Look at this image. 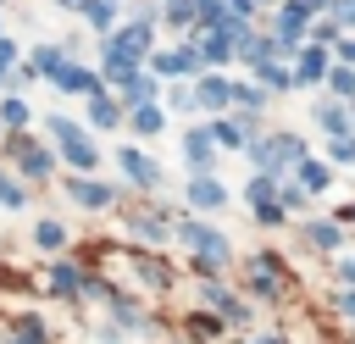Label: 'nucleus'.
<instances>
[{
  "instance_id": "f257e3e1",
  "label": "nucleus",
  "mask_w": 355,
  "mask_h": 344,
  "mask_svg": "<svg viewBox=\"0 0 355 344\" xmlns=\"http://www.w3.org/2000/svg\"><path fill=\"white\" fill-rule=\"evenodd\" d=\"M144 50H150V22H133V28L111 33V44H105V61H116V67H133Z\"/></svg>"
},
{
  "instance_id": "f03ea898",
  "label": "nucleus",
  "mask_w": 355,
  "mask_h": 344,
  "mask_svg": "<svg viewBox=\"0 0 355 344\" xmlns=\"http://www.w3.org/2000/svg\"><path fill=\"white\" fill-rule=\"evenodd\" d=\"M250 155L272 172V166H283V161H300V155H305V144H300V139H288V133H272V139H255V144H250Z\"/></svg>"
},
{
  "instance_id": "7ed1b4c3",
  "label": "nucleus",
  "mask_w": 355,
  "mask_h": 344,
  "mask_svg": "<svg viewBox=\"0 0 355 344\" xmlns=\"http://www.w3.org/2000/svg\"><path fill=\"white\" fill-rule=\"evenodd\" d=\"M178 233H183V244H194V250H200V255H205L211 266H222V261H227V244H222V239H216L211 227H200V222H183Z\"/></svg>"
},
{
  "instance_id": "20e7f679",
  "label": "nucleus",
  "mask_w": 355,
  "mask_h": 344,
  "mask_svg": "<svg viewBox=\"0 0 355 344\" xmlns=\"http://www.w3.org/2000/svg\"><path fill=\"white\" fill-rule=\"evenodd\" d=\"M55 89H67V94H89V100H100V78H94V72H83V67H61V72H55Z\"/></svg>"
},
{
  "instance_id": "39448f33",
  "label": "nucleus",
  "mask_w": 355,
  "mask_h": 344,
  "mask_svg": "<svg viewBox=\"0 0 355 344\" xmlns=\"http://www.w3.org/2000/svg\"><path fill=\"white\" fill-rule=\"evenodd\" d=\"M116 166H122L133 183H144V189H150V183H161V166H155L150 155H139V150H122V155H116Z\"/></svg>"
},
{
  "instance_id": "423d86ee",
  "label": "nucleus",
  "mask_w": 355,
  "mask_h": 344,
  "mask_svg": "<svg viewBox=\"0 0 355 344\" xmlns=\"http://www.w3.org/2000/svg\"><path fill=\"white\" fill-rule=\"evenodd\" d=\"M305 17H311L305 6H283V11H277V39H288V50H294V39L305 33Z\"/></svg>"
},
{
  "instance_id": "0eeeda50",
  "label": "nucleus",
  "mask_w": 355,
  "mask_h": 344,
  "mask_svg": "<svg viewBox=\"0 0 355 344\" xmlns=\"http://www.w3.org/2000/svg\"><path fill=\"white\" fill-rule=\"evenodd\" d=\"M227 100H233V83H227V78H200V105L216 111V105H227Z\"/></svg>"
},
{
  "instance_id": "6e6552de",
  "label": "nucleus",
  "mask_w": 355,
  "mask_h": 344,
  "mask_svg": "<svg viewBox=\"0 0 355 344\" xmlns=\"http://www.w3.org/2000/svg\"><path fill=\"white\" fill-rule=\"evenodd\" d=\"M189 200H194V205H205V211H211V205H222V200H227V194H222V183H211V178H194V183H189Z\"/></svg>"
},
{
  "instance_id": "1a4fd4ad",
  "label": "nucleus",
  "mask_w": 355,
  "mask_h": 344,
  "mask_svg": "<svg viewBox=\"0 0 355 344\" xmlns=\"http://www.w3.org/2000/svg\"><path fill=\"white\" fill-rule=\"evenodd\" d=\"M194 61H200V50H166V55H155L161 72H189Z\"/></svg>"
},
{
  "instance_id": "9d476101",
  "label": "nucleus",
  "mask_w": 355,
  "mask_h": 344,
  "mask_svg": "<svg viewBox=\"0 0 355 344\" xmlns=\"http://www.w3.org/2000/svg\"><path fill=\"white\" fill-rule=\"evenodd\" d=\"M316 122H322L327 133H338V139H349V117H344L338 105H316Z\"/></svg>"
},
{
  "instance_id": "9b49d317",
  "label": "nucleus",
  "mask_w": 355,
  "mask_h": 344,
  "mask_svg": "<svg viewBox=\"0 0 355 344\" xmlns=\"http://www.w3.org/2000/svg\"><path fill=\"white\" fill-rule=\"evenodd\" d=\"M72 200L78 205H111V189L105 183H72Z\"/></svg>"
},
{
  "instance_id": "f8f14e48",
  "label": "nucleus",
  "mask_w": 355,
  "mask_h": 344,
  "mask_svg": "<svg viewBox=\"0 0 355 344\" xmlns=\"http://www.w3.org/2000/svg\"><path fill=\"white\" fill-rule=\"evenodd\" d=\"M294 78H300V83H316V78H322V50H316V44L300 55V72H294Z\"/></svg>"
},
{
  "instance_id": "ddd939ff",
  "label": "nucleus",
  "mask_w": 355,
  "mask_h": 344,
  "mask_svg": "<svg viewBox=\"0 0 355 344\" xmlns=\"http://www.w3.org/2000/svg\"><path fill=\"white\" fill-rule=\"evenodd\" d=\"M183 150H189V161H194V166H205V161H211V139H205L200 128H194V133L183 139Z\"/></svg>"
},
{
  "instance_id": "4468645a",
  "label": "nucleus",
  "mask_w": 355,
  "mask_h": 344,
  "mask_svg": "<svg viewBox=\"0 0 355 344\" xmlns=\"http://www.w3.org/2000/svg\"><path fill=\"white\" fill-rule=\"evenodd\" d=\"M61 150H67V161H72V166H94V144H83L78 133H72V139H67Z\"/></svg>"
},
{
  "instance_id": "2eb2a0df",
  "label": "nucleus",
  "mask_w": 355,
  "mask_h": 344,
  "mask_svg": "<svg viewBox=\"0 0 355 344\" xmlns=\"http://www.w3.org/2000/svg\"><path fill=\"white\" fill-rule=\"evenodd\" d=\"M22 172H28V178H44V172H50V155H44V150H28V144H22Z\"/></svg>"
},
{
  "instance_id": "dca6fc26",
  "label": "nucleus",
  "mask_w": 355,
  "mask_h": 344,
  "mask_svg": "<svg viewBox=\"0 0 355 344\" xmlns=\"http://www.w3.org/2000/svg\"><path fill=\"white\" fill-rule=\"evenodd\" d=\"M300 178H305V189H327V183H333V172H327L322 161H305V166H300Z\"/></svg>"
},
{
  "instance_id": "f3484780",
  "label": "nucleus",
  "mask_w": 355,
  "mask_h": 344,
  "mask_svg": "<svg viewBox=\"0 0 355 344\" xmlns=\"http://www.w3.org/2000/svg\"><path fill=\"white\" fill-rule=\"evenodd\" d=\"M50 283H55V289H61V294H72V289H78V283H83V277H78V266H72V261H61V266H55V272H50Z\"/></svg>"
},
{
  "instance_id": "a211bd4d",
  "label": "nucleus",
  "mask_w": 355,
  "mask_h": 344,
  "mask_svg": "<svg viewBox=\"0 0 355 344\" xmlns=\"http://www.w3.org/2000/svg\"><path fill=\"white\" fill-rule=\"evenodd\" d=\"M133 128H139V133H161V111H155V105H139V111H133Z\"/></svg>"
},
{
  "instance_id": "6ab92c4d",
  "label": "nucleus",
  "mask_w": 355,
  "mask_h": 344,
  "mask_svg": "<svg viewBox=\"0 0 355 344\" xmlns=\"http://www.w3.org/2000/svg\"><path fill=\"white\" fill-rule=\"evenodd\" d=\"M33 239H39L44 250H55V244H61L67 233H61V222H39V227H33Z\"/></svg>"
},
{
  "instance_id": "aec40b11",
  "label": "nucleus",
  "mask_w": 355,
  "mask_h": 344,
  "mask_svg": "<svg viewBox=\"0 0 355 344\" xmlns=\"http://www.w3.org/2000/svg\"><path fill=\"white\" fill-rule=\"evenodd\" d=\"M111 17H116V0H94V6H89V22H94V28H111Z\"/></svg>"
},
{
  "instance_id": "412c9836",
  "label": "nucleus",
  "mask_w": 355,
  "mask_h": 344,
  "mask_svg": "<svg viewBox=\"0 0 355 344\" xmlns=\"http://www.w3.org/2000/svg\"><path fill=\"white\" fill-rule=\"evenodd\" d=\"M89 117H94L100 128H111V122H116V105H111V100H89Z\"/></svg>"
},
{
  "instance_id": "4be33fe9",
  "label": "nucleus",
  "mask_w": 355,
  "mask_h": 344,
  "mask_svg": "<svg viewBox=\"0 0 355 344\" xmlns=\"http://www.w3.org/2000/svg\"><path fill=\"white\" fill-rule=\"evenodd\" d=\"M250 200H255V205H272V172H261V178L250 183Z\"/></svg>"
},
{
  "instance_id": "5701e85b",
  "label": "nucleus",
  "mask_w": 355,
  "mask_h": 344,
  "mask_svg": "<svg viewBox=\"0 0 355 344\" xmlns=\"http://www.w3.org/2000/svg\"><path fill=\"white\" fill-rule=\"evenodd\" d=\"M139 239H155V244H161V239H166V222H161V216H139Z\"/></svg>"
},
{
  "instance_id": "b1692460",
  "label": "nucleus",
  "mask_w": 355,
  "mask_h": 344,
  "mask_svg": "<svg viewBox=\"0 0 355 344\" xmlns=\"http://www.w3.org/2000/svg\"><path fill=\"white\" fill-rule=\"evenodd\" d=\"M39 338H44V327H39V316H28V322L17 327V338H11V344H39Z\"/></svg>"
},
{
  "instance_id": "393cba45",
  "label": "nucleus",
  "mask_w": 355,
  "mask_h": 344,
  "mask_svg": "<svg viewBox=\"0 0 355 344\" xmlns=\"http://www.w3.org/2000/svg\"><path fill=\"white\" fill-rule=\"evenodd\" d=\"M333 28H355V0H333Z\"/></svg>"
},
{
  "instance_id": "a878e982",
  "label": "nucleus",
  "mask_w": 355,
  "mask_h": 344,
  "mask_svg": "<svg viewBox=\"0 0 355 344\" xmlns=\"http://www.w3.org/2000/svg\"><path fill=\"white\" fill-rule=\"evenodd\" d=\"M166 17H172V22H189V17H200V6H194V0H172Z\"/></svg>"
},
{
  "instance_id": "bb28decb",
  "label": "nucleus",
  "mask_w": 355,
  "mask_h": 344,
  "mask_svg": "<svg viewBox=\"0 0 355 344\" xmlns=\"http://www.w3.org/2000/svg\"><path fill=\"white\" fill-rule=\"evenodd\" d=\"M0 117H6L11 128H22V122H28V105H22V100H6V105H0Z\"/></svg>"
},
{
  "instance_id": "cd10ccee",
  "label": "nucleus",
  "mask_w": 355,
  "mask_h": 344,
  "mask_svg": "<svg viewBox=\"0 0 355 344\" xmlns=\"http://www.w3.org/2000/svg\"><path fill=\"white\" fill-rule=\"evenodd\" d=\"M333 94H355V72H349V67L333 72Z\"/></svg>"
},
{
  "instance_id": "c85d7f7f",
  "label": "nucleus",
  "mask_w": 355,
  "mask_h": 344,
  "mask_svg": "<svg viewBox=\"0 0 355 344\" xmlns=\"http://www.w3.org/2000/svg\"><path fill=\"white\" fill-rule=\"evenodd\" d=\"M150 94H155V83H150V78H133V83H128V100H139V105H144Z\"/></svg>"
},
{
  "instance_id": "c756f323",
  "label": "nucleus",
  "mask_w": 355,
  "mask_h": 344,
  "mask_svg": "<svg viewBox=\"0 0 355 344\" xmlns=\"http://www.w3.org/2000/svg\"><path fill=\"white\" fill-rule=\"evenodd\" d=\"M233 100H239V105H250V111H255V105H261V89H250V83H233Z\"/></svg>"
},
{
  "instance_id": "7c9ffc66",
  "label": "nucleus",
  "mask_w": 355,
  "mask_h": 344,
  "mask_svg": "<svg viewBox=\"0 0 355 344\" xmlns=\"http://www.w3.org/2000/svg\"><path fill=\"white\" fill-rule=\"evenodd\" d=\"M261 78H266V83H272V89H283V83H288V72H283V67H277V61H266V67H261Z\"/></svg>"
},
{
  "instance_id": "2f4dec72",
  "label": "nucleus",
  "mask_w": 355,
  "mask_h": 344,
  "mask_svg": "<svg viewBox=\"0 0 355 344\" xmlns=\"http://www.w3.org/2000/svg\"><path fill=\"white\" fill-rule=\"evenodd\" d=\"M311 239H316V244H338V227H327V222H316V227H311Z\"/></svg>"
},
{
  "instance_id": "473e14b6",
  "label": "nucleus",
  "mask_w": 355,
  "mask_h": 344,
  "mask_svg": "<svg viewBox=\"0 0 355 344\" xmlns=\"http://www.w3.org/2000/svg\"><path fill=\"white\" fill-rule=\"evenodd\" d=\"M333 161H355V139H333Z\"/></svg>"
},
{
  "instance_id": "72a5a7b5",
  "label": "nucleus",
  "mask_w": 355,
  "mask_h": 344,
  "mask_svg": "<svg viewBox=\"0 0 355 344\" xmlns=\"http://www.w3.org/2000/svg\"><path fill=\"white\" fill-rule=\"evenodd\" d=\"M11 61H17V44H11V39H0V67H11Z\"/></svg>"
},
{
  "instance_id": "f704fd0d",
  "label": "nucleus",
  "mask_w": 355,
  "mask_h": 344,
  "mask_svg": "<svg viewBox=\"0 0 355 344\" xmlns=\"http://www.w3.org/2000/svg\"><path fill=\"white\" fill-rule=\"evenodd\" d=\"M338 277H344V283H355V261H344V266H338Z\"/></svg>"
},
{
  "instance_id": "c9c22d12",
  "label": "nucleus",
  "mask_w": 355,
  "mask_h": 344,
  "mask_svg": "<svg viewBox=\"0 0 355 344\" xmlns=\"http://www.w3.org/2000/svg\"><path fill=\"white\" fill-rule=\"evenodd\" d=\"M338 50H344V61H355V39H344V44H338Z\"/></svg>"
},
{
  "instance_id": "e433bc0d",
  "label": "nucleus",
  "mask_w": 355,
  "mask_h": 344,
  "mask_svg": "<svg viewBox=\"0 0 355 344\" xmlns=\"http://www.w3.org/2000/svg\"><path fill=\"white\" fill-rule=\"evenodd\" d=\"M338 305H344V311H349V316H355V294H338Z\"/></svg>"
},
{
  "instance_id": "4c0bfd02",
  "label": "nucleus",
  "mask_w": 355,
  "mask_h": 344,
  "mask_svg": "<svg viewBox=\"0 0 355 344\" xmlns=\"http://www.w3.org/2000/svg\"><path fill=\"white\" fill-rule=\"evenodd\" d=\"M55 6H67V11H78V6H89V0H55Z\"/></svg>"
},
{
  "instance_id": "58836bf2",
  "label": "nucleus",
  "mask_w": 355,
  "mask_h": 344,
  "mask_svg": "<svg viewBox=\"0 0 355 344\" xmlns=\"http://www.w3.org/2000/svg\"><path fill=\"white\" fill-rule=\"evenodd\" d=\"M0 89H6V67H0Z\"/></svg>"
},
{
  "instance_id": "ea45409f",
  "label": "nucleus",
  "mask_w": 355,
  "mask_h": 344,
  "mask_svg": "<svg viewBox=\"0 0 355 344\" xmlns=\"http://www.w3.org/2000/svg\"><path fill=\"white\" fill-rule=\"evenodd\" d=\"M266 344H277V338H266Z\"/></svg>"
}]
</instances>
